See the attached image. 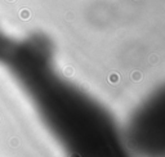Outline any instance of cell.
<instances>
[{
  "mask_svg": "<svg viewBox=\"0 0 165 157\" xmlns=\"http://www.w3.org/2000/svg\"><path fill=\"white\" fill-rule=\"evenodd\" d=\"M123 135L134 157L165 156V97L160 88L150 94L129 119Z\"/></svg>",
  "mask_w": 165,
  "mask_h": 157,
  "instance_id": "2",
  "label": "cell"
},
{
  "mask_svg": "<svg viewBox=\"0 0 165 157\" xmlns=\"http://www.w3.org/2000/svg\"><path fill=\"white\" fill-rule=\"evenodd\" d=\"M9 41H10V39L3 32L1 29H0V58L3 57V54H4V52H5Z\"/></svg>",
  "mask_w": 165,
  "mask_h": 157,
  "instance_id": "3",
  "label": "cell"
},
{
  "mask_svg": "<svg viewBox=\"0 0 165 157\" xmlns=\"http://www.w3.org/2000/svg\"><path fill=\"white\" fill-rule=\"evenodd\" d=\"M0 63L63 157H134L111 112L63 75L48 36L32 32L10 39Z\"/></svg>",
  "mask_w": 165,
  "mask_h": 157,
  "instance_id": "1",
  "label": "cell"
}]
</instances>
